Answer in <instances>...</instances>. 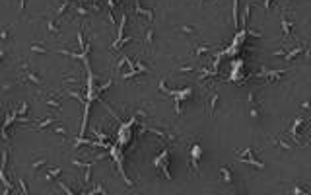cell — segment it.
Masks as SVG:
<instances>
[{"label":"cell","instance_id":"cell-1","mask_svg":"<svg viewBox=\"0 0 311 195\" xmlns=\"http://www.w3.org/2000/svg\"><path fill=\"white\" fill-rule=\"evenodd\" d=\"M200 146H198V145H194L193 146V168L194 170H197V162H198V158H200Z\"/></svg>","mask_w":311,"mask_h":195},{"label":"cell","instance_id":"cell-2","mask_svg":"<svg viewBox=\"0 0 311 195\" xmlns=\"http://www.w3.org/2000/svg\"><path fill=\"white\" fill-rule=\"evenodd\" d=\"M280 22H282V29H284V37L290 35V29H292V26L294 24H290V22H286V18H284V14L280 16Z\"/></svg>","mask_w":311,"mask_h":195},{"label":"cell","instance_id":"cell-3","mask_svg":"<svg viewBox=\"0 0 311 195\" xmlns=\"http://www.w3.org/2000/svg\"><path fill=\"white\" fill-rule=\"evenodd\" d=\"M144 43H146V47H152V43H154V29L146 31V39H144Z\"/></svg>","mask_w":311,"mask_h":195},{"label":"cell","instance_id":"cell-4","mask_svg":"<svg viewBox=\"0 0 311 195\" xmlns=\"http://www.w3.org/2000/svg\"><path fill=\"white\" fill-rule=\"evenodd\" d=\"M301 51H303V47H296L294 51H290V53L286 55V61H292V59H294V57H296V55H298V53H301Z\"/></svg>","mask_w":311,"mask_h":195},{"label":"cell","instance_id":"cell-5","mask_svg":"<svg viewBox=\"0 0 311 195\" xmlns=\"http://www.w3.org/2000/svg\"><path fill=\"white\" fill-rule=\"evenodd\" d=\"M216 101H218V94L212 96V100H210V105H208V109H210V115H214V108H216Z\"/></svg>","mask_w":311,"mask_h":195},{"label":"cell","instance_id":"cell-6","mask_svg":"<svg viewBox=\"0 0 311 195\" xmlns=\"http://www.w3.org/2000/svg\"><path fill=\"white\" fill-rule=\"evenodd\" d=\"M27 78H29V80L33 82V84H41V78L37 76V74H33V72H31V70L27 72Z\"/></svg>","mask_w":311,"mask_h":195},{"label":"cell","instance_id":"cell-7","mask_svg":"<svg viewBox=\"0 0 311 195\" xmlns=\"http://www.w3.org/2000/svg\"><path fill=\"white\" fill-rule=\"evenodd\" d=\"M222 174H224V182H226V183H231V174H230V170H227V168H222Z\"/></svg>","mask_w":311,"mask_h":195},{"label":"cell","instance_id":"cell-8","mask_svg":"<svg viewBox=\"0 0 311 195\" xmlns=\"http://www.w3.org/2000/svg\"><path fill=\"white\" fill-rule=\"evenodd\" d=\"M208 51H210V49H208V47H202V45H200V47H197V49H194V55H198V57H200V55H204V53H208Z\"/></svg>","mask_w":311,"mask_h":195},{"label":"cell","instance_id":"cell-9","mask_svg":"<svg viewBox=\"0 0 311 195\" xmlns=\"http://www.w3.org/2000/svg\"><path fill=\"white\" fill-rule=\"evenodd\" d=\"M49 29H51V33H58V26L55 22H49Z\"/></svg>","mask_w":311,"mask_h":195},{"label":"cell","instance_id":"cell-10","mask_svg":"<svg viewBox=\"0 0 311 195\" xmlns=\"http://www.w3.org/2000/svg\"><path fill=\"white\" fill-rule=\"evenodd\" d=\"M31 51H35V53H47V49H43L41 45H31Z\"/></svg>","mask_w":311,"mask_h":195},{"label":"cell","instance_id":"cell-11","mask_svg":"<svg viewBox=\"0 0 311 195\" xmlns=\"http://www.w3.org/2000/svg\"><path fill=\"white\" fill-rule=\"evenodd\" d=\"M181 31H183V33H193V31H194V27L187 26V27H181Z\"/></svg>","mask_w":311,"mask_h":195},{"label":"cell","instance_id":"cell-12","mask_svg":"<svg viewBox=\"0 0 311 195\" xmlns=\"http://www.w3.org/2000/svg\"><path fill=\"white\" fill-rule=\"evenodd\" d=\"M20 187H22V191H24V193H27V187H25V182H24V180H20Z\"/></svg>","mask_w":311,"mask_h":195},{"label":"cell","instance_id":"cell-13","mask_svg":"<svg viewBox=\"0 0 311 195\" xmlns=\"http://www.w3.org/2000/svg\"><path fill=\"white\" fill-rule=\"evenodd\" d=\"M78 14H82V16H84V14H88V10H86V8H78Z\"/></svg>","mask_w":311,"mask_h":195},{"label":"cell","instance_id":"cell-14","mask_svg":"<svg viewBox=\"0 0 311 195\" xmlns=\"http://www.w3.org/2000/svg\"><path fill=\"white\" fill-rule=\"evenodd\" d=\"M270 2L272 0H264V8H270Z\"/></svg>","mask_w":311,"mask_h":195}]
</instances>
